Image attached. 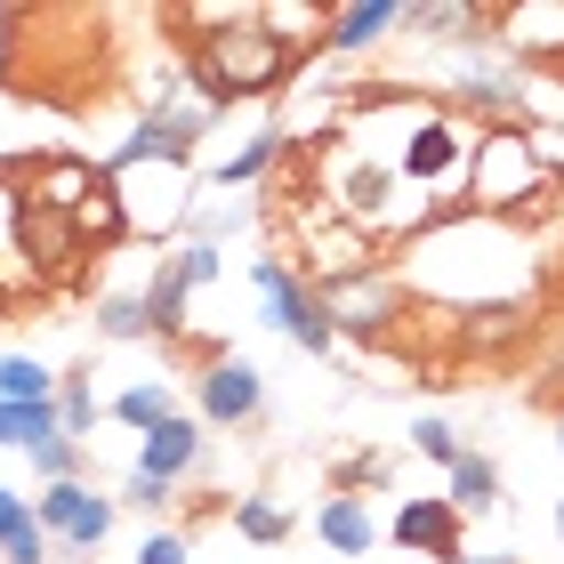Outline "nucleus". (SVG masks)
Listing matches in <instances>:
<instances>
[{"label":"nucleus","instance_id":"obj_30","mask_svg":"<svg viewBox=\"0 0 564 564\" xmlns=\"http://www.w3.org/2000/svg\"><path fill=\"white\" fill-rule=\"evenodd\" d=\"M138 564H186V541H177V532H145Z\"/></svg>","mask_w":564,"mask_h":564},{"label":"nucleus","instance_id":"obj_22","mask_svg":"<svg viewBox=\"0 0 564 564\" xmlns=\"http://www.w3.org/2000/svg\"><path fill=\"white\" fill-rule=\"evenodd\" d=\"M97 330H106V339H153L145 330V299L138 291H106L97 299Z\"/></svg>","mask_w":564,"mask_h":564},{"label":"nucleus","instance_id":"obj_1","mask_svg":"<svg viewBox=\"0 0 564 564\" xmlns=\"http://www.w3.org/2000/svg\"><path fill=\"white\" fill-rule=\"evenodd\" d=\"M33 524H41L65 556H89V549H106V541H113L121 500H113V492H97V484H82V476H65V484H41Z\"/></svg>","mask_w":564,"mask_h":564},{"label":"nucleus","instance_id":"obj_24","mask_svg":"<svg viewBox=\"0 0 564 564\" xmlns=\"http://www.w3.org/2000/svg\"><path fill=\"white\" fill-rule=\"evenodd\" d=\"M73 235H82V250H89L97 235H106V242L121 235V202H113V186H97V194L82 202V210H73Z\"/></svg>","mask_w":564,"mask_h":564},{"label":"nucleus","instance_id":"obj_19","mask_svg":"<svg viewBox=\"0 0 564 564\" xmlns=\"http://www.w3.org/2000/svg\"><path fill=\"white\" fill-rule=\"evenodd\" d=\"M235 532H242L250 549H282V541H291V532H299V517H291V508H282V500L250 492V500H235Z\"/></svg>","mask_w":564,"mask_h":564},{"label":"nucleus","instance_id":"obj_16","mask_svg":"<svg viewBox=\"0 0 564 564\" xmlns=\"http://www.w3.org/2000/svg\"><path fill=\"white\" fill-rule=\"evenodd\" d=\"M145 330H153V339H177V330H186V274H177V267H153V282H145Z\"/></svg>","mask_w":564,"mask_h":564},{"label":"nucleus","instance_id":"obj_23","mask_svg":"<svg viewBox=\"0 0 564 564\" xmlns=\"http://www.w3.org/2000/svg\"><path fill=\"white\" fill-rule=\"evenodd\" d=\"M24 459L41 468V484H65V476H82V444H73L65 427H57V435H41V444L24 452Z\"/></svg>","mask_w":564,"mask_h":564},{"label":"nucleus","instance_id":"obj_3","mask_svg":"<svg viewBox=\"0 0 564 564\" xmlns=\"http://www.w3.org/2000/svg\"><path fill=\"white\" fill-rule=\"evenodd\" d=\"M250 282L267 291V323L282 330V339H299L306 355H330V347H339V330H330V315H323V291H315V282H299L282 259H259V267H250Z\"/></svg>","mask_w":564,"mask_h":564},{"label":"nucleus","instance_id":"obj_34","mask_svg":"<svg viewBox=\"0 0 564 564\" xmlns=\"http://www.w3.org/2000/svg\"><path fill=\"white\" fill-rule=\"evenodd\" d=\"M556 452H564V420H556Z\"/></svg>","mask_w":564,"mask_h":564},{"label":"nucleus","instance_id":"obj_6","mask_svg":"<svg viewBox=\"0 0 564 564\" xmlns=\"http://www.w3.org/2000/svg\"><path fill=\"white\" fill-rule=\"evenodd\" d=\"M9 186L24 194V202H41V210H82V202L106 186V170L97 162H82V153H41V162H24V170H9Z\"/></svg>","mask_w":564,"mask_h":564},{"label":"nucleus","instance_id":"obj_21","mask_svg":"<svg viewBox=\"0 0 564 564\" xmlns=\"http://www.w3.org/2000/svg\"><path fill=\"white\" fill-rule=\"evenodd\" d=\"M41 435H57L48 403H0V452H33Z\"/></svg>","mask_w":564,"mask_h":564},{"label":"nucleus","instance_id":"obj_12","mask_svg":"<svg viewBox=\"0 0 564 564\" xmlns=\"http://www.w3.org/2000/svg\"><path fill=\"white\" fill-rule=\"evenodd\" d=\"M395 549H427L459 564V508L452 500H403L395 508Z\"/></svg>","mask_w":564,"mask_h":564},{"label":"nucleus","instance_id":"obj_31","mask_svg":"<svg viewBox=\"0 0 564 564\" xmlns=\"http://www.w3.org/2000/svg\"><path fill=\"white\" fill-rule=\"evenodd\" d=\"M17 82V9H0V89Z\"/></svg>","mask_w":564,"mask_h":564},{"label":"nucleus","instance_id":"obj_13","mask_svg":"<svg viewBox=\"0 0 564 564\" xmlns=\"http://www.w3.org/2000/svg\"><path fill=\"white\" fill-rule=\"evenodd\" d=\"M315 532H323V549H330V556H371V541H379L371 508L355 500V492H330V500L315 508Z\"/></svg>","mask_w":564,"mask_h":564},{"label":"nucleus","instance_id":"obj_26","mask_svg":"<svg viewBox=\"0 0 564 564\" xmlns=\"http://www.w3.org/2000/svg\"><path fill=\"white\" fill-rule=\"evenodd\" d=\"M412 452L420 459H435V468H452V459H459V435H452V420H412Z\"/></svg>","mask_w":564,"mask_h":564},{"label":"nucleus","instance_id":"obj_33","mask_svg":"<svg viewBox=\"0 0 564 564\" xmlns=\"http://www.w3.org/2000/svg\"><path fill=\"white\" fill-rule=\"evenodd\" d=\"M556 541H564V500H556Z\"/></svg>","mask_w":564,"mask_h":564},{"label":"nucleus","instance_id":"obj_29","mask_svg":"<svg viewBox=\"0 0 564 564\" xmlns=\"http://www.w3.org/2000/svg\"><path fill=\"white\" fill-rule=\"evenodd\" d=\"M48 549H57V541H48V532L33 524V532H17V541L0 549V556H9V564H48Z\"/></svg>","mask_w":564,"mask_h":564},{"label":"nucleus","instance_id":"obj_25","mask_svg":"<svg viewBox=\"0 0 564 564\" xmlns=\"http://www.w3.org/2000/svg\"><path fill=\"white\" fill-rule=\"evenodd\" d=\"M170 267L186 274V291H210L226 259H218V242H202V235H194V242H177V259H170Z\"/></svg>","mask_w":564,"mask_h":564},{"label":"nucleus","instance_id":"obj_28","mask_svg":"<svg viewBox=\"0 0 564 564\" xmlns=\"http://www.w3.org/2000/svg\"><path fill=\"white\" fill-rule=\"evenodd\" d=\"M17 532H33V500H24L17 484H0V549H9Z\"/></svg>","mask_w":564,"mask_h":564},{"label":"nucleus","instance_id":"obj_5","mask_svg":"<svg viewBox=\"0 0 564 564\" xmlns=\"http://www.w3.org/2000/svg\"><path fill=\"white\" fill-rule=\"evenodd\" d=\"M395 306H403V291H395V274H379V267H355L339 282H323L330 330H355V339H379V330L395 323Z\"/></svg>","mask_w":564,"mask_h":564},{"label":"nucleus","instance_id":"obj_10","mask_svg":"<svg viewBox=\"0 0 564 564\" xmlns=\"http://www.w3.org/2000/svg\"><path fill=\"white\" fill-rule=\"evenodd\" d=\"M403 24L395 0H347V9H330V33H323V57H364V48H379Z\"/></svg>","mask_w":564,"mask_h":564},{"label":"nucleus","instance_id":"obj_15","mask_svg":"<svg viewBox=\"0 0 564 564\" xmlns=\"http://www.w3.org/2000/svg\"><path fill=\"white\" fill-rule=\"evenodd\" d=\"M170 412H177L170 379H138V388H121V395L106 403V420H113V427H130V435H153V427H162Z\"/></svg>","mask_w":564,"mask_h":564},{"label":"nucleus","instance_id":"obj_27","mask_svg":"<svg viewBox=\"0 0 564 564\" xmlns=\"http://www.w3.org/2000/svg\"><path fill=\"white\" fill-rule=\"evenodd\" d=\"M170 492H177V484H162V476H138V468H130V484H121V508H145V517H162V508H170Z\"/></svg>","mask_w":564,"mask_h":564},{"label":"nucleus","instance_id":"obj_2","mask_svg":"<svg viewBox=\"0 0 564 564\" xmlns=\"http://www.w3.org/2000/svg\"><path fill=\"white\" fill-rule=\"evenodd\" d=\"M532 186H549L541 170V138L532 130H492L476 145L468 162V194L484 202V210H517V202H532Z\"/></svg>","mask_w":564,"mask_h":564},{"label":"nucleus","instance_id":"obj_9","mask_svg":"<svg viewBox=\"0 0 564 564\" xmlns=\"http://www.w3.org/2000/svg\"><path fill=\"white\" fill-rule=\"evenodd\" d=\"M403 177H412V186H459V121L452 113H420L412 121Z\"/></svg>","mask_w":564,"mask_h":564},{"label":"nucleus","instance_id":"obj_11","mask_svg":"<svg viewBox=\"0 0 564 564\" xmlns=\"http://www.w3.org/2000/svg\"><path fill=\"white\" fill-rule=\"evenodd\" d=\"M33 291H41V274L24 259V194L9 186V170H0V306H17Z\"/></svg>","mask_w":564,"mask_h":564},{"label":"nucleus","instance_id":"obj_8","mask_svg":"<svg viewBox=\"0 0 564 564\" xmlns=\"http://www.w3.org/2000/svg\"><path fill=\"white\" fill-rule=\"evenodd\" d=\"M202 459H210V427L186 420V412H170L162 427L138 444V476H162V484H186L202 476Z\"/></svg>","mask_w":564,"mask_h":564},{"label":"nucleus","instance_id":"obj_18","mask_svg":"<svg viewBox=\"0 0 564 564\" xmlns=\"http://www.w3.org/2000/svg\"><path fill=\"white\" fill-rule=\"evenodd\" d=\"M444 500L459 508V517L492 508V500H500V468H492L484 452H468V444H459V459H452V492H444Z\"/></svg>","mask_w":564,"mask_h":564},{"label":"nucleus","instance_id":"obj_14","mask_svg":"<svg viewBox=\"0 0 564 564\" xmlns=\"http://www.w3.org/2000/svg\"><path fill=\"white\" fill-rule=\"evenodd\" d=\"M282 153H291V138H282L274 121H259V130H250V145H242V153H226V162L210 170V186H218V194H242V186H259V177L282 162Z\"/></svg>","mask_w":564,"mask_h":564},{"label":"nucleus","instance_id":"obj_17","mask_svg":"<svg viewBox=\"0 0 564 564\" xmlns=\"http://www.w3.org/2000/svg\"><path fill=\"white\" fill-rule=\"evenodd\" d=\"M48 412H57V427L73 435V444H82V435L106 420V395L89 388V371H57V395H48Z\"/></svg>","mask_w":564,"mask_h":564},{"label":"nucleus","instance_id":"obj_4","mask_svg":"<svg viewBox=\"0 0 564 564\" xmlns=\"http://www.w3.org/2000/svg\"><path fill=\"white\" fill-rule=\"evenodd\" d=\"M194 403H202V427H250L267 412V379L242 355H210L202 379H194Z\"/></svg>","mask_w":564,"mask_h":564},{"label":"nucleus","instance_id":"obj_20","mask_svg":"<svg viewBox=\"0 0 564 564\" xmlns=\"http://www.w3.org/2000/svg\"><path fill=\"white\" fill-rule=\"evenodd\" d=\"M57 395V371L41 355H0V403H48Z\"/></svg>","mask_w":564,"mask_h":564},{"label":"nucleus","instance_id":"obj_32","mask_svg":"<svg viewBox=\"0 0 564 564\" xmlns=\"http://www.w3.org/2000/svg\"><path fill=\"white\" fill-rule=\"evenodd\" d=\"M459 564H517V556H459Z\"/></svg>","mask_w":564,"mask_h":564},{"label":"nucleus","instance_id":"obj_7","mask_svg":"<svg viewBox=\"0 0 564 564\" xmlns=\"http://www.w3.org/2000/svg\"><path fill=\"white\" fill-rule=\"evenodd\" d=\"M484 33L508 41V65H556L564 57V9H484Z\"/></svg>","mask_w":564,"mask_h":564}]
</instances>
